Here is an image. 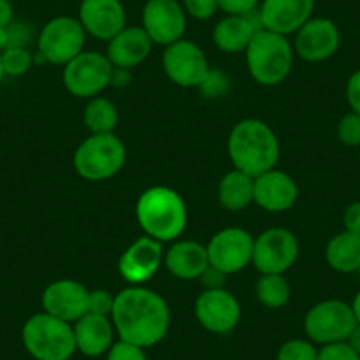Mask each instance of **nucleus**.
<instances>
[{
	"label": "nucleus",
	"instance_id": "nucleus-1",
	"mask_svg": "<svg viewBox=\"0 0 360 360\" xmlns=\"http://www.w3.org/2000/svg\"><path fill=\"white\" fill-rule=\"evenodd\" d=\"M110 318L117 338L145 349L159 345L172 325L168 302L145 286H127L115 293V306Z\"/></svg>",
	"mask_w": 360,
	"mask_h": 360
},
{
	"label": "nucleus",
	"instance_id": "nucleus-2",
	"mask_svg": "<svg viewBox=\"0 0 360 360\" xmlns=\"http://www.w3.org/2000/svg\"><path fill=\"white\" fill-rule=\"evenodd\" d=\"M228 155L233 168L258 176L269 169L278 168L281 145L269 124L259 119H244L230 131Z\"/></svg>",
	"mask_w": 360,
	"mask_h": 360
},
{
	"label": "nucleus",
	"instance_id": "nucleus-3",
	"mask_svg": "<svg viewBox=\"0 0 360 360\" xmlns=\"http://www.w3.org/2000/svg\"><path fill=\"white\" fill-rule=\"evenodd\" d=\"M136 219L147 237L161 244L175 242L188 226V207L175 189L154 186L138 198Z\"/></svg>",
	"mask_w": 360,
	"mask_h": 360
},
{
	"label": "nucleus",
	"instance_id": "nucleus-4",
	"mask_svg": "<svg viewBox=\"0 0 360 360\" xmlns=\"http://www.w3.org/2000/svg\"><path fill=\"white\" fill-rule=\"evenodd\" d=\"M251 78L263 86H278L293 69L292 41L281 34L259 29L244 51Z\"/></svg>",
	"mask_w": 360,
	"mask_h": 360
},
{
	"label": "nucleus",
	"instance_id": "nucleus-5",
	"mask_svg": "<svg viewBox=\"0 0 360 360\" xmlns=\"http://www.w3.org/2000/svg\"><path fill=\"white\" fill-rule=\"evenodd\" d=\"M22 342L34 360H71L76 353L72 323L36 313L23 323Z\"/></svg>",
	"mask_w": 360,
	"mask_h": 360
},
{
	"label": "nucleus",
	"instance_id": "nucleus-6",
	"mask_svg": "<svg viewBox=\"0 0 360 360\" xmlns=\"http://www.w3.org/2000/svg\"><path fill=\"white\" fill-rule=\"evenodd\" d=\"M127 148L115 133L90 134L76 147L72 166L82 179L103 182L126 166Z\"/></svg>",
	"mask_w": 360,
	"mask_h": 360
},
{
	"label": "nucleus",
	"instance_id": "nucleus-7",
	"mask_svg": "<svg viewBox=\"0 0 360 360\" xmlns=\"http://www.w3.org/2000/svg\"><path fill=\"white\" fill-rule=\"evenodd\" d=\"M356 327L352 306L345 300L328 299L314 304L304 318V332L309 341L318 346L348 341Z\"/></svg>",
	"mask_w": 360,
	"mask_h": 360
},
{
	"label": "nucleus",
	"instance_id": "nucleus-8",
	"mask_svg": "<svg viewBox=\"0 0 360 360\" xmlns=\"http://www.w3.org/2000/svg\"><path fill=\"white\" fill-rule=\"evenodd\" d=\"M86 34L76 16L60 15L44 23L37 37V58L46 64L65 65L85 48Z\"/></svg>",
	"mask_w": 360,
	"mask_h": 360
},
{
	"label": "nucleus",
	"instance_id": "nucleus-9",
	"mask_svg": "<svg viewBox=\"0 0 360 360\" xmlns=\"http://www.w3.org/2000/svg\"><path fill=\"white\" fill-rule=\"evenodd\" d=\"M112 71L113 65L106 53L83 50L78 57L64 65L62 83L69 94L89 101L108 89Z\"/></svg>",
	"mask_w": 360,
	"mask_h": 360
},
{
	"label": "nucleus",
	"instance_id": "nucleus-10",
	"mask_svg": "<svg viewBox=\"0 0 360 360\" xmlns=\"http://www.w3.org/2000/svg\"><path fill=\"white\" fill-rule=\"evenodd\" d=\"M300 244L288 228L274 226L255 237L252 263L259 274H286L297 263Z\"/></svg>",
	"mask_w": 360,
	"mask_h": 360
},
{
	"label": "nucleus",
	"instance_id": "nucleus-11",
	"mask_svg": "<svg viewBox=\"0 0 360 360\" xmlns=\"http://www.w3.org/2000/svg\"><path fill=\"white\" fill-rule=\"evenodd\" d=\"M161 62L169 82L182 89H200L212 71L202 46L186 37L166 46Z\"/></svg>",
	"mask_w": 360,
	"mask_h": 360
},
{
	"label": "nucleus",
	"instance_id": "nucleus-12",
	"mask_svg": "<svg viewBox=\"0 0 360 360\" xmlns=\"http://www.w3.org/2000/svg\"><path fill=\"white\" fill-rule=\"evenodd\" d=\"M205 248L210 265L231 276L242 272L252 263L255 237L244 228H223L212 235Z\"/></svg>",
	"mask_w": 360,
	"mask_h": 360
},
{
	"label": "nucleus",
	"instance_id": "nucleus-13",
	"mask_svg": "<svg viewBox=\"0 0 360 360\" xmlns=\"http://www.w3.org/2000/svg\"><path fill=\"white\" fill-rule=\"evenodd\" d=\"M141 29L159 46H169L184 39L188 15L180 0H147L141 11Z\"/></svg>",
	"mask_w": 360,
	"mask_h": 360
},
{
	"label": "nucleus",
	"instance_id": "nucleus-14",
	"mask_svg": "<svg viewBox=\"0 0 360 360\" xmlns=\"http://www.w3.org/2000/svg\"><path fill=\"white\" fill-rule=\"evenodd\" d=\"M195 316L207 332L226 335L240 323L242 307L237 297L226 288L203 290L196 297Z\"/></svg>",
	"mask_w": 360,
	"mask_h": 360
},
{
	"label": "nucleus",
	"instance_id": "nucleus-15",
	"mask_svg": "<svg viewBox=\"0 0 360 360\" xmlns=\"http://www.w3.org/2000/svg\"><path fill=\"white\" fill-rule=\"evenodd\" d=\"M292 44L297 57L316 64L328 60L338 53L341 46V32L330 18L313 16L293 34Z\"/></svg>",
	"mask_w": 360,
	"mask_h": 360
},
{
	"label": "nucleus",
	"instance_id": "nucleus-16",
	"mask_svg": "<svg viewBox=\"0 0 360 360\" xmlns=\"http://www.w3.org/2000/svg\"><path fill=\"white\" fill-rule=\"evenodd\" d=\"M165 262V249L154 238H136L119 258V274L129 286H143L150 281Z\"/></svg>",
	"mask_w": 360,
	"mask_h": 360
},
{
	"label": "nucleus",
	"instance_id": "nucleus-17",
	"mask_svg": "<svg viewBox=\"0 0 360 360\" xmlns=\"http://www.w3.org/2000/svg\"><path fill=\"white\" fill-rule=\"evenodd\" d=\"M76 18L86 36L106 43L127 27V13L122 0H82Z\"/></svg>",
	"mask_w": 360,
	"mask_h": 360
},
{
	"label": "nucleus",
	"instance_id": "nucleus-18",
	"mask_svg": "<svg viewBox=\"0 0 360 360\" xmlns=\"http://www.w3.org/2000/svg\"><path fill=\"white\" fill-rule=\"evenodd\" d=\"M316 0H262L258 8L259 27L281 36H293L313 18Z\"/></svg>",
	"mask_w": 360,
	"mask_h": 360
},
{
	"label": "nucleus",
	"instance_id": "nucleus-19",
	"mask_svg": "<svg viewBox=\"0 0 360 360\" xmlns=\"http://www.w3.org/2000/svg\"><path fill=\"white\" fill-rule=\"evenodd\" d=\"M90 290L76 279H57L50 283L41 297L44 313L68 323H75L89 313Z\"/></svg>",
	"mask_w": 360,
	"mask_h": 360
},
{
	"label": "nucleus",
	"instance_id": "nucleus-20",
	"mask_svg": "<svg viewBox=\"0 0 360 360\" xmlns=\"http://www.w3.org/2000/svg\"><path fill=\"white\" fill-rule=\"evenodd\" d=\"M299 200V186L290 173L272 168L255 176V203L272 214H283Z\"/></svg>",
	"mask_w": 360,
	"mask_h": 360
},
{
	"label": "nucleus",
	"instance_id": "nucleus-21",
	"mask_svg": "<svg viewBox=\"0 0 360 360\" xmlns=\"http://www.w3.org/2000/svg\"><path fill=\"white\" fill-rule=\"evenodd\" d=\"M72 330H75L76 352L89 359L106 355L115 345L117 332L110 316L86 313L72 323Z\"/></svg>",
	"mask_w": 360,
	"mask_h": 360
},
{
	"label": "nucleus",
	"instance_id": "nucleus-22",
	"mask_svg": "<svg viewBox=\"0 0 360 360\" xmlns=\"http://www.w3.org/2000/svg\"><path fill=\"white\" fill-rule=\"evenodd\" d=\"M169 274L180 281H195L202 278L209 266L207 248L195 240H175L165 251V262Z\"/></svg>",
	"mask_w": 360,
	"mask_h": 360
},
{
	"label": "nucleus",
	"instance_id": "nucleus-23",
	"mask_svg": "<svg viewBox=\"0 0 360 360\" xmlns=\"http://www.w3.org/2000/svg\"><path fill=\"white\" fill-rule=\"evenodd\" d=\"M154 43L141 27H126L108 41L106 57L113 68L133 69L143 64L152 53Z\"/></svg>",
	"mask_w": 360,
	"mask_h": 360
},
{
	"label": "nucleus",
	"instance_id": "nucleus-24",
	"mask_svg": "<svg viewBox=\"0 0 360 360\" xmlns=\"http://www.w3.org/2000/svg\"><path fill=\"white\" fill-rule=\"evenodd\" d=\"M262 29L258 18L252 20L251 15L235 16L224 15L212 29V41L216 48L223 53H244L255 34Z\"/></svg>",
	"mask_w": 360,
	"mask_h": 360
},
{
	"label": "nucleus",
	"instance_id": "nucleus-25",
	"mask_svg": "<svg viewBox=\"0 0 360 360\" xmlns=\"http://www.w3.org/2000/svg\"><path fill=\"white\" fill-rule=\"evenodd\" d=\"M217 202L230 212H240L255 203V176L233 168L217 184Z\"/></svg>",
	"mask_w": 360,
	"mask_h": 360
},
{
	"label": "nucleus",
	"instance_id": "nucleus-26",
	"mask_svg": "<svg viewBox=\"0 0 360 360\" xmlns=\"http://www.w3.org/2000/svg\"><path fill=\"white\" fill-rule=\"evenodd\" d=\"M328 266L341 274H353L360 269V235L342 230L325 248Z\"/></svg>",
	"mask_w": 360,
	"mask_h": 360
},
{
	"label": "nucleus",
	"instance_id": "nucleus-27",
	"mask_svg": "<svg viewBox=\"0 0 360 360\" xmlns=\"http://www.w3.org/2000/svg\"><path fill=\"white\" fill-rule=\"evenodd\" d=\"M83 122L90 134L115 133L117 124H119V108L112 99L96 96L89 99L83 110Z\"/></svg>",
	"mask_w": 360,
	"mask_h": 360
},
{
	"label": "nucleus",
	"instance_id": "nucleus-28",
	"mask_svg": "<svg viewBox=\"0 0 360 360\" xmlns=\"http://www.w3.org/2000/svg\"><path fill=\"white\" fill-rule=\"evenodd\" d=\"M255 292L258 302L266 309H283L292 299V285L285 274H262Z\"/></svg>",
	"mask_w": 360,
	"mask_h": 360
},
{
	"label": "nucleus",
	"instance_id": "nucleus-29",
	"mask_svg": "<svg viewBox=\"0 0 360 360\" xmlns=\"http://www.w3.org/2000/svg\"><path fill=\"white\" fill-rule=\"evenodd\" d=\"M0 58L6 76H15V78L29 72L36 60L25 46H8L4 51H0Z\"/></svg>",
	"mask_w": 360,
	"mask_h": 360
},
{
	"label": "nucleus",
	"instance_id": "nucleus-30",
	"mask_svg": "<svg viewBox=\"0 0 360 360\" xmlns=\"http://www.w3.org/2000/svg\"><path fill=\"white\" fill-rule=\"evenodd\" d=\"M318 352L320 348H316V345L307 338L288 339L278 349L276 360H318Z\"/></svg>",
	"mask_w": 360,
	"mask_h": 360
},
{
	"label": "nucleus",
	"instance_id": "nucleus-31",
	"mask_svg": "<svg viewBox=\"0 0 360 360\" xmlns=\"http://www.w3.org/2000/svg\"><path fill=\"white\" fill-rule=\"evenodd\" d=\"M338 138L346 147H360V115L349 112L338 124Z\"/></svg>",
	"mask_w": 360,
	"mask_h": 360
},
{
	"label": "nucleus",
	"instance_id": "nucleus-32",
	"mask_svg": "<svg viewBox=\"0 0 360 360\" xmlns=\"http://www.w3.org/2000/svg\"><path fill=\"white\" fill-rule=\"evenodd\" d=\"M180 4L184 8L188 18L196 20V22H207L219 11L217 0H180Z\"/></svg>",
	"mask_w": 360,
	"mask_h": 360
},
{
	"label": "nucleus",
	"instance_id": "nucleus-33",
	"mask_svg": "<svg viewBox=\"0 0 360 360\" xmlns=\"http://www.w3.org/2000/svg\"><path fill=\"white\" fill-rule=\"evenodd\" d=\"M106 360H148L147 349L119 339L106 353Z\"/></svg>",
	"mask_w": 360,
	"mask_h": 360
},
{
	"label": "nucleus",
	"instance_id": "nucleus-34",
	"mask_svg": "<svg viewBox=\"0 0 360 360\" xmlns=\"http://www.w3.org/2000/svg\"><path fill=\"white\" fill-rule=\"evenodd\" d=\"M113 306H115V295L105 288L90 290L89 295V313L112 316Z\"/></svg>",
	"mask_w": 360,
	"mask_h": 360
},
{
	"label": "nucleus",
	"instance_id": "nucleus-35",
	"mask_svg": "<svg viewBox=\"0 0 360 360\" xmlns=\"http://www.w3.org/2000/svg\"><path fill=\"white\" fill-rule=\"evenodd\" d=\"M318 360H360V355L348 342H335V345L320 346Z\"/></svg>",
	"mask_w": 360,
	"mask_h": 360
},
{
	"label": "nucleus",
	"instance_id": "nucleus-36",
	"mask_svg": "<svg viewBox=\"0 0 360 360\" xmlns=\"http://www.w3.org/2000/svg\"><path fill=\"white\" fill-rule=\"evenodd\" d=\"M217 4L224 15L248 16L258 11L262 0H217Z\"/></svg>",
	"mask_w": 360,
	"mask_h": 360
},
{
	"label": "nucleus",
	"instance_id": "nucleus-37",
	"mask_svg": "<svg viewBox=\"0 0 360 360\" xmlns=\"http://www.w3.org/2000/svg\"><path fill=\"white\" fill-rule=\"evenodd\" d=\"M226 278L228 276L224 272H221L219 269H216V266L209 263V266L205 269L202 278H200V283H202L203 290H219L224 288V285H226Z\"/></svg>",
	"mask_w": 360,
	"mask_h": 360
},
{
	"label": "nucleus",
	"instance_id": "nucleus-38",
	"mask_svg": "<svg viewBox=\"0 0 360 360\" xmlns=\"http://www.w3.org/2000/svg\"><path fill=\"white\" fill-rule=\"evenodd\" d=\"M346 101H348L352 112L360 115V69L348 78V83H346Z\"/></svg>",
	"mask_w": 360,
	"mask_h": 360
},
{
	"label": "nucleus",
	"instance_id": "nucleus-39",
	"mask_svg": "<svg viewBox=\"0 0 360 360\" xmlns=\"http://www.w3.org/2000/svg\"><path fill=\"white\" fill-rule=\"evenodd\" d=\"M342 224L346 231L360 235V202L349 203L342 214Z\"/></svg>",
	"mask_w": 360,
	"mask_h": 360
},
{
	"label": "nucleus",
	"instance_id": "nucleus-40",
	"mask_svg": "<svg viewBox=\"0 0 360 360\" xmlns=\"http://www.w3.org/2000/svg\"><path fill=\"white\" fill-rule=\"evenodd\" d=\"M224 82H226V79H224V76H223V78H221L219 72L210 71L209 78L205 79V83H203V85L200 86V89L205 90V92L209 96H219L221 92H223V94H224V85H226V83H224Z\"/></svg>",
	"mask_w": 360,
	"mask_h": 360
},
{
	"label": "nucleus",
	"instance_id": "nucleus-41",
	"mask_svg": "<svg viewBox=\"0 0 360 360\" xmlns=\"http://www.w3.org/2000/svg\"><path fill=\"white\" fill-rule=\"evenodd\" d=\"M133 82V75H131V69L124 68H113L112 78H110V86L113 89H127Z\"/></svg>",
	"mask_w": 360,
	"mask_h": 360
},
{
	"label": "nucleus",
	"instance_id": "nucleus-42",
	"mask_svg": "<svg viewBox=\"0 0 360 360\" xmlns=\"http://www.w3.org/2000/svg\"><path fill=\"white\" fill-rule=\"evenodd\" d=\"M15 18V8L11 0H0V29H8Z\"/></svg>",
	"mask_w": 360,
	"mask_h": 360
},
{
	"label": "nucleus",
	"instance_id": "nucleus-43",
	"mask_svg": "<svg viewBox=\"0 0 360 360\" xmlns=\"http://www.w3.org/2000/svg\"><path fill=\"white\" fill-rule=\"evenodd\" d=\"M346 342H348V345L352 346V348L355 349V352L360 355V325L359 323H356V327L353 328V332L349 334L348 341H346Z\"/></svg>",
	"mask_w": 360,
	"mask_h": 360
},
{
	"label": "nucleus",
	"instance_id": "nucleus-44",
	"mask_svg": "<svg viewBox=\"0 0 360 360\" xmlns=\"http://www.w3.org/2000/svg\"><path fill=\"white\" fill-rule=\"evenodd\" d=\"M349 306H352V311H353V314H355V320H356V323L360 325V290H359V293H356V295H355V299H353V302L349 304Z\"/></svg>",
	"mask_w": 360,
	"mask_h": 360
},
{
	"label": "nucleus",
	"instance_id": "nucleus-45",
	"mask_svg": "<svg viewBox=\"0 0 360 360\" xmlns=\"http://www.w3.org/2000/svg\"><path fill=\"white\" fill-rule=\"evenodd\" d=\"M8 46H9L8 29H0V51H4Z\"/></svg>",
	"mask_w": 360,
	"mask_h": 360
},
{
	"label": "nucleus",
	"instance_id": "nucleus-46",
	"mask_svg": "<svg viewBox=\"0 0 360 360\" xmlns=\"http://www.w3.org/2000/svg\"><path fill=\"white\" fill-rule=\"evenodd\" d=\"M4 76L6 72H4V68H2V58H0V83L4 82Z\"/></svg>",
	"mask_w": 360,
	"mask_h": 360
},
{
	"label": "nucleus",
	"instance_id": "nucleus-47",
	"mask_svg": "<svg viewBox=\"0 0 360 360\" xmlns=\"http://www.w3.org/2000/svg\"><path fill=\"white\" fill-rule=\"evenodd\" d=\"M359 276H360V269H359Z\"/></svg>",
	"mask_w": 360,
	"mask_h": 360
}]
</instances>
